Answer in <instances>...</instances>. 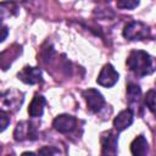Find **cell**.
I'll use <instances>...</instances> for the list:
<instances>
[{
  "label": "cell",
  "instance_id": "2e32d148",
  "mask_svg": "<svg viewBox=\"0 0 156 156\" xmlns=\"http://www.w3.org/2000/svg\"><path fill=\"white\" fill-rule=\"evenodd\" d=\"M117 7L119 9H127V10H132L134 7H136L139 5V1H133V0H121L117 1Z\"/></svg>",
  "mask_w": 156,
  "mask_h": 156
},
{
  "label": "cell",
  "instance_id": "5bb4252c",
  "mask_svg": "<svg viewBox=\"0 0 156 156\" xmlns=\"http://www.w3.org/2000/svg\"><path fill=\"white\" fill-rule=\"evenodd\" d=\"M145 104L149 110L156 113V90H149L145 95Z\"/></svg>",
  "mask_w": 156,
  "mask_h": 156
},
{
  "label": "cell",
  "instance_id": "277c9868",
  "mask_svg": "<svg viewBox=\"0 0 156 156\" xmlns=\"http://www.w3.org/2000/svg\"><path fill=\"white\" fill-rule=\"evenodd\" d=\"M83 98L87 101V105L89 107V110L91 112H98L102 108V106L105 105V99L101 95L100 91H98L96 89L89 88L87 90L83 91Z\"/></svg>",
  "mask_w": 156,
  "mask_h": 156
},
{
  "label": "cell",
  "instance_id": "30bf717a",
  "mask_svg": "<svg viewBox=\"0 0 156 156\" xmlns=\"http://www.w3.org/2000/svg\"><path fill=\"white\" fill-rule=\"evenodd\" d=\"M133 119H134V115H133V111L130 108L128 110H123L121 111L113 119V127L117 132H122L124 129H127L132 123H133Z\"/></svg>",
  "mask_w": 156,
  "mask_h": 156
},
{
  "label": "cell",
  "instance_id": "3957f363",
  "mask_svg": "<svg viewBox=\"0 0 156 156\" xmlns=\"http://www.w3.org/2000/svg\"><path fill=\"white\" fill-rule=\"evenodd\" d=\"M13 136H15V140H17V141H23L27 139L35 140L37 139V130H35L34 124L32 122H28V121L20 122L15 128Z\"/></svg>",
  "mask_w": 156,
  "mask_h": 156
},
{
  "label": "cell",
  "instance_id": "44dd1931",
  "mask_svg": "<svg viewBox=\"0 0 156 156\" xmlns=\"http://www.w3.org/2000/svg\"><path fill=\"white\" fill-rule=\"evenodd\" d=\"M9 156H12V155H9Z\"/></svg>",
  "mask_w": 156,
  "mask_h": 156
},
{
  "label": "cell",
  "instance_id": "4fadbf2b",
  "mask_svg": "<svg viewBox=\"0 0 156 156\" xmlns=\"http://www.w3.org/2000/svg\"><path fill=\"white\" fill-rule=\"evenodd\" d=\"M141 96V90L139 88V85L134 84V83H129L127 87V98L129 104H139V99Z\"/></svg>",
  "mask_w": 156,
  "mask_h": 156
},
{
  "label": "cell",
  "instance_id": "9a60e30c",
  "mask_svg": "<svg viewBox=\"0 0 156 156\" xmlns=\"http://www.w3.org/2000/svg\"><path fill=\"white\" fill-rule=\"evenodd\" d=\"M38 156H58V149L54 146H43L39 149Z\"/></svg>",
  "mask_w": 156,
  "mask_h": 156
},
{
  "label": "cell",
  "instance_id": "5b68a950",
  "mask_svg": "<svg viewBox=\"0 0 156 156\" xmlns=\"http://www.w3.org/2000/svg\"><path fill=\"white\" fill-rule=\"evenodd\" d=\"M117 80H118V72L110 63H107L102 67V69L100 71V73L96 78L98 84H100L102 87H106V88L113 87L117 83Z\"/></svg>",
  "mask_w": 156,
  "mask_h": 156
},
{
  "label": "cell",
  "instance_id": "7c38bea8",
  "mask_svg": "<svg viewBox=\"0 0 156 156\" xmlns=\"http://www.w3.org/2000/svg\"><path fill=\"white\" fill-rule=\"evenodd\" d=\"M44 106H45V99L41 95H35L28 107V113L30 117H39L44 112Z\"/></svg>",
  "mask_w": 156,
  "mask_h": 156
},
{
  "label": "cell",
  "instance_id": "8992f818",
  "mask_svg": "<svg viewBox=\"0 0 156 156\" xmlns=\"http://www.w3.org/2000/svg\"><path fill=\"white\" fill-rule=\"evenodd\" d=\"M76 124H77V119L73 116L66 115V113L57 116L52 122L54 128L60 133H69V132H72L76 128Z\"/></svg>",
  "mask_w": 156,
  "mask_h": 156
},
{
  "label": "cell",
  "instance_id": "ba28073f",
  "mask_svg": "<svg viewBox=\"0 0 156 156\" xmlns=\"http://www.w3.org/2000/svg\"><path fill=\"white\" fill-rule=\"evenodd\" d=\"M23 102V94L18 90H7L2 93V106L16 111Z\"/></svg>",
  "mask_w": 156,
  "mask_h": 156
},
{
  "label": "cell",
  "instance_id": "8fae6325",
  "mask_svg": "<svg viewBox=\"0 0 156 156\" xmlns=\"http://www.w3.org/2000/svg\"><path fill=\"white\" fill-rule=\"evenodd\" d=\"M130 151L133 156H147L149 145L144 135H138L130 144Z\"/></svg>",
  "mask_w": 156,
  "mask_h": 156
},
{
  "label": "cell",
  "instance_id": "ffe728a7",
  "mask_svg": "<svg viewBox=\"0 0 156 156\" xmlns=\"http://www.w3.org/2000/svg\"><path fill=\"white\" fill-rule=\"evenodd\" d=\"M101 156H116V155H104V154H101Z\"/></svg>",
  "mask_w": 156,
  "mask_h": 156
},
{
  "label": "cell",
  "instance_id": "52a82bcc",
  "mask_svg": "<svg viewBox=\"0 0 156 156\" xmlns=\"http://www.w3.org/2000/svg\"><path fill=\"white\" fill-rule=\"evenodd\" d=\"M17 77L23 83L33 85V84H37V83H39L41 80V71L39 68H37V67L26 66L18 72Z\"/></svg>",
  "mask_w": 156,
  "mask_h": 156
},
{
  "label": "cell",
  "instance_id": "d6986e66",
  "mask_svg": "<svg viewBox=\"0 0 156 156\" xmlns=\"http://www.w3.org/2000/svg\"><path fill=\"white\" fill-rule=\"evenodd\" d=\"M21 156H37L34 152H32V151H26V152H23Z\"/></svg>",
  "mask_w": 156,
  "mask_h": 156
},
{
  "label": "cell",
  "instance_id": "6da1fadb",
  "mask_svg": "<svg viewBox=\"0 0 156 156\" xmlns=\"http://www.w3.org/2000/svg\"><path fill=\"white\" fill-rule=\"evenodd\" d=\"M126 63L127 67L138 77L151 74L156 69V58L143 50H133Z\"/></svg>",
  "mask_w": 156,
  "mask_h": 156
},
{
  "label": "cell",
  "instance_id": "7a4b0ae2",
  "mask_svg": "<svg viewBox=\"0 0 156 156\" xmlns=\"http://www.w3.org/2000/svg\"><path fill=\"white\" fill-rule=\"evenodd\" d=\"M150 35V28L143 22H130L123 29V37L129 40H141Z\"/></svg>",
  "mask_w": 156,
  "mask_h": 156
},
{
  "label": "cell",
  "instance_id": "9c48e42d",
  "mask_svg": "<svg viewBox=\"0 0 156 156\" xmlns=\"http://www.w3.org/2000/svg\"><path fill=\"white\" fill-rule=\"evenodd\" d=\"M117 144H118V138L112 130H108L101 135V146L104 155H116Z\"/></svg>",
  "mask_w": 156,
  "mask_h": 156
},
{
  "label": "cell",
  "instance_id": "e0dca14e",
  "mask_svg": "<svg viewBox=\"0 0 156 156\" xmlns=\"http://www.w3.org/2000/svg\"><path fill=\"white\" fill-rule=\"evenodd\" d=\"M0 118H1V130L4 132L7 127V124L10 123V117L7 116V113L5 112V110H2L0 112Z\"/></svg>",
  "mask_w": 156,
  "mask_h": 156
},
{
  "label": "cell",
  "instance_id": "ac0fdd59",
  "mask_svg": "<svg viewBox=\"0 0 156 156\" xmlns=\"http://www.w3.org/2000/svg\"><path fill=\"white\" fill-rule=\"evenodd\" d=\"M6 35H7V28H6V27H2V37H1V41L5 40Z\"/></svg>",
  "mask_w": 156,
  "mask_h": 156
}]
</instances>
